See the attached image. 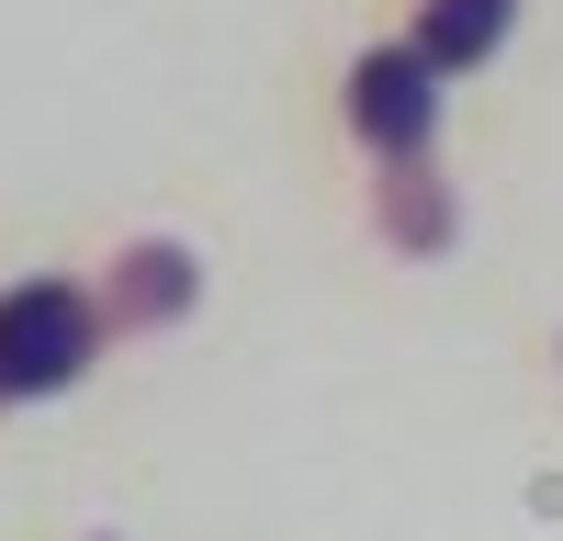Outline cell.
Instances as JSON below:
<instances>
[{"label":"cell","mask_w":563,"mask_h":541,"mask_svg":"<svg viewBox=\"0 0 563 541\" xmlns=\"http://www.w3.org/2000/svg\"><path fill=\"white\" fill-rule=\"evenodd\" d=\"M440 57L429 45H372V57L350 68V124H361V147L372 158H429V135H440Z\"/></svg>","instance_id":"2"},{"label":"cell","mask_w":563,"mask_h":541,"mask_svg":"<svg viewBox=\"0 0 563 541\" xmlns=\"http://www.w3.org/2000/svg\"><path fill=\"white\" fill-rule=\"evenodd\" d=\"M507 12H519V0H429V12H417V45H429L440 68H485L507 45Z\"/></svg>","instance_id":"3"},{"label":"cell","mask_w":563,"mask_h":541,"mask_svg":"<svg viewBox=\"0 0 563 541\" xmlns=\"http://www.w3.org/2000/svg\"><path fill=\"white\" fill-rule=\"evenodd\" d=\"M384 238L395 249H451V192L429 180V158H384Z\"/></svg>","instance_id":"4"},{"label":"cell","mask_w":563,"mask_h":541,"mask_svg":"<svg viewBox=\"0 0 563 541\" xmlns=\"http://www.w3.org/2000/svg\"><path fill=\"white\" fill-rule=\"evenodd\" d=\"M180 305H192V260H180V249H124V294H113L124 328H147V316H180Z\"/></svg>","instance_id":"5"},{"label":"cell","mask_w":563,"mask_h":541,"mask_svg":"<svg viewBox=\"0 0 563 541\" xmlns=\"http://www.w3.org/2000/svg\"><path fill=\"white\" fill-rule=\"evenodd\" d=\"M90 350H102V316H90L79 283H12L0 294V406L79 384Z\"/></svg>","instance_id":"1"}]
</instances>
